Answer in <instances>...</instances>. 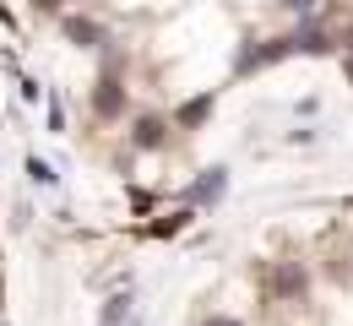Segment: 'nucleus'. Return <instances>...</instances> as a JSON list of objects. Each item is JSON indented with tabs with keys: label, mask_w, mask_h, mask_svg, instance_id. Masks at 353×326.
Instances as JSON below:
<instances>
[{
	"label": "nucleus",
	"mask_w": 353,
	"mask_h": 326,
	"mask_svg": "<svg viewBox=\"0 0 353 326\" xmlns=\"http://www.w3.org/2000/svg\"><path fill=\"white\" fill-rule=\"evenodd\" d=\"M283 60H294V33H277V39H250V44H239V54H234V77H256V71L283 65Z\"/></svg>",
	"instance_id": "1"
},
{
	"label": "nucleus",
	"mask_w": 353,
	"mask_h": 326,
	"mask_svg": "<svg viewBox=\"0 0 353 326\" xmlns=\"http://www.w3.org/2000/svg\"><path fill=\"white\" fill-rule=\"evenodd\" d=\"M88 103H92V114H98L103 125H109V120H125V103H131V98H125V77H120V71H98Z\"/></svg>",
	"instance_id": "2"
},
{
	"label": "nucleus",
	"mask_w": 353,
	"mask_h": 326,
	"mask_svg": "<svg viewBox=\"0 0 353 326\" xmlns=\"http://www.w3.org/2000/svg\"><path fill=\"white\" fill-rule=\"evenodd\" d=\"M60 33H65V44H71V49H98V54L114 44L109 28H103L98 17H82V11H60Z\"/></svg>",
	"instance_id": "3"
},
{
	"label": "nucleus",
	"mask_w": 353,
	"mask_h": 326,
	"mask_svg": "<svg viewBox=\"0 0 353 326\" xmlns=\"http://www.w3.org/2000/svg\"><path fill=\"white\" fill-rule=\"evenodd\" d=\"M294 54H310V60H332V54H343V44H337V33H332L326 22H315V17H299V28H294Z\"/></svg>",
	"instance_id": "4"
},
{
	"label": "nucleus",
	"mask_w": 353,
	"mask_h": 326,
	"mask_svg": "<svg viewBox=\"0 0 353 326\" xmlns=\"http://www.w3.org/2000/svg\"><path fill=\"white\" fill-rule=\"evenodd\" d=\"M223 196H228V163H212L185 185V207H218Z\"/></svg>",
	"instance_id": "5"
},
{
	"label": "nucleus",
	"mask_w": 353,
	"mask_h": 326,
	"mask_svg": "<svg viewBox=\"0 0 353 326\" xmlns=\"http://www.w3.org/2000/svg\"><path fill=\"white\" fill-rule=\"evenodd\" d=\"M131 147L136 152H163V147H169V120H163V114H136L131 120Z\"/></svg>",
	"instance_id": "6"
},
{
	"label": "nucleus",
	"mask_w": 353,
	"mask_h": 326,
	"mask_svg": "<svg viewBox=\"0 0 353 326\" xmlns=\"http://www.w3.org/2000/svg\"><path fill=\"white\" fill-rule=\"evenodd\" d=\"M272 294H277V299H305L310 294L305 261H277V267H272Z\"/></svg>",
	"instance_id": "7"
},
{
	"label": "nucleus",
	"mask_w": 353,
	"mask_h": 326,
	"mask_svg": "<svg viewBox=\"0 0 353 326\" xmlns=\"http://www.w3.org/2000/svg\"><path fill=\"white\" fill-rule=\"evenodd\" d=\"M212 109H218V93H196V98H185L174 109V131H201L207 120H212Z\"/></svg>",
	"instance_id": "8"
},
{
	"label": "nucleus",
	"mask_w": 353,
	"mask_h": 326,
	"mask_svg": "<svg viewBox=\"0 0 353 326\" xmlns=\"http://www.w3.org/2000/svg\"><path fill=\"white\" fill-rule=\"evenodd\" d=\"M131 305H136V294H131V288L109 294V299H103V316H98V326H125V321H131Z\"/></svg>",
	"instance_id": "9"
},
{
	"label": "nucleus",
	"mask_w": 353,
	"mask_h": 326,
	"mask_svg": "<svg viewBox=\"0 0 353 326\" xmlns=\"http://www.w3.org/2000/svg\"><path fill=\"white\" fill-rule=\"evenodd\" d=\"M190 212H196V207H179V212H163V218H158V223H152V239H174L179 229H185V223H190Z\"/></svg>",
	"instance_id": "10"
},
{
	"label": "nucleus",
	"mask_w": 353,
	"mask_h": 326,
	"mask_svg": "<svg viewBox=\"0 0 353 326\" xmlns=\"http://www.w3.org/2000/svg\"><path fill=\"white\" fill-rule=\"evenodd\" d=\"M28 180H33V185H54V180H60V174H54V169H49L44 158H39V152H33V158H28Z\"/></svg>",
	"instance_id": "11"
},
{
	"label": "nucleus",
	"mask_w": 353,
	"mask_h": 326,
	"mask_svg": "<svg viewBox=\"0 0 353 326\" xmlns=\"http://www.w3.org/2000/svg\"><path fill=\"white\" fill-rule=\"evenodd\" d=\"M49 131H54V136L65 131V109H60V103H49Z\"/></svg>",
	"instance_id": "12"
},
{
	"label": "nucleus",
	"mask_w": 353,
	"mask_h": 326,
	"mask_svg": "<svg viewBox=\"0 0 353 326\" xmlns=\"http://www.w3.org/2000/svg\"><path fill=\"white\" fill-rule=\"evenodd\" d=\"M33 11H44V17H60V11H65V0H33Z\"/></svg>",
	"instance_id": "13"
},
{
	"label": "nucleus",
	"mask_w": 353,
	"mask_h": 326,
	"mask_svg": "<svg viewBox=\"0 0 353 326\" xmlns=\"http://www.w3.org/2000/svg\"><path fill=\"white\" fill-rule=\"evenodd\" d=\"M283 6H288V11H294V17H310V11H315V6H321V0H283Z\"/></svg>",
	"instance_id": "14"
},
{
	"label": "nucleus",
	"mask_w": 353,
	"mask_h": 326,
	"mask_svg": "<svg viewBox=\"0 0 353 326\" xmlns=\"http://www.w3.org/2000/svg\"><path fill=\"white\" fill-rule=\"evenodd\" d=\"M201 326H245V321H239V316H207Z\"/></svg>",
	"instance_id": "15"
},
{
	"label": "nucleus",
	"mask_w": 353,
	"mask_h": 326,
	"mask_svg": "<svg viewBox=\"0 0 353 326\" xmlns=\"http://www.w3.org/2000/svg\"><path fill=\"white\" fill-rule=\"evenodd\" d=\"M337 44H343V54H353V22L343 28V33H337Z\"/></svg>",
	"instance_id": "16"
},
{
	"label": "nucleus",
	"mask_w": 353,
	"mask_h": 326,
	"mask_svg": "<svg viewBox=\"0 0 353 326\" xmlns=\"http://www.w3.org/2000/svg\"><path fill=\"white\" fill-rule=\"evenodd\" d=\"M343 77H348V88H353V54H343Z\"/></svg>",
	"instance_id": "17"
},
{
	"label": "nucleus",
	"mask_w": 353,
	"mask_h": 326,
	"mask_svg": "<svg viewBox=\"0 0 353 326\" xmlns=\"http://www.w3.org/2000/svg\"><path fill=\"white\" fill-rule=\"evenodd\" d=\"M131 326H141V321H131Z\"/></svg>",
	"instance_id": "18"
}]
</instances>
